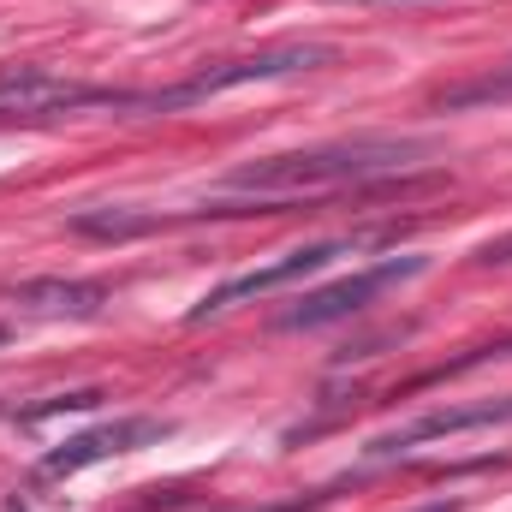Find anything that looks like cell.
<instances>
[{
    "label": "cell",
    "mask_w": 512,
    "mask_h": 512,
    "mask_svg": "<svg viewBox=\"0 0 512 512\" xmlns=\"http://www.w3.org/2000/svg\"><path fill=\"white\" fill-rule=\"evenodd\" d=\"M358 245H370V233H358V239H328V245H298V251H286L280 262H268V268H251V274L215 286V292L191 310V322H209V316H221V310H233V304H245V298H262V292H280V286H292V280H304V274H322L334 256L358 251Z\"/></svg>",
    "instance_id": "cell-4"
},
{
    "label": "cell",
    "mask_w": 512,
    "mask_h": 512,
    "mask_svg": "<svg viewBox=\"0 0 512 512\" xmlns=\"http://www.w3.org/2000/svg\"><path fill=\"white\" fill-rule=\"evenodd\" d=\"M6 340H12V328H6V322H0V346H6Z\"/></svg>",
    "instance_id": "cell-9"
},
{
    "label": "cell",
    "mask_w": 512,
    "mask_h": 512,
    "mask_svg": "<svg viewBox=\"0 0 512 512\" xmlns=\"http://www.w3.org/2000/svg\"><path fill=\"white\" fill-rule=\"evenodd\" d=\"M328 501V495H316V501H286V507H245V512H316Z\"/></svg>",
    "instance_id": "cell-8"
},
{
    "label": "cell",
    "mask_w": 512,
    "mask_h": 512,
    "mask_svg": "<svg viewBox=\"0 0 512 512\" xmlns=\"http://www.w3.org/2000/svg\"><path fill=\"white\" fill-rule=\"evenodd\" d=\"M423 155V143L399 137H352V143H322V149H292V155H262L227 173V191L245 197H304V191H340L364 185L382 173H405Z\"/></svg>",
    "instance_id": "cell-1"
},
{
    "label": "cell",
    "mask_w": 512,
    "mask_h": 512,
    "mask_svg": "<svg viewBox=\"0 0 512 512\" xmlns=\"http://www.w3.org/2000/svg\"><path fill=\"white\" fill-rule=\"evenodd\" d=\"M161 435H167V423H155V417H120V423H102V429L72 435V441H60L54 453H42L36 483L78 477V471H90V465H102V459H120V453H137V447H149V441H161Z\"/></svg>",
    "instance_id": "cell-5"
},
{
    "label": "cell",
    "mask_w": 512,
    "mask_h": 512,
    "mask_svg": "<svg viewBox=\"0 0 512 512\" xmlns=\"http://www.w3.org/2000/svg\"><path fill=\"white\" fill-rule=\"evenodd\" d=\"M417 512H459V507H417Z\"/></svg>",
    "instance_id": "cell-10"
},
{
    "label": "cell",
    "mask_w": 512,
    "mask_h": 512,
    "mask_svg": "<svg viewBox=\"0 0 512 512\" xmlns=\"http://www.w3.org/2000/svg\"><path fill=\"white\" fill-rule=\"evenodd\" d=\"M429 262L423 256H387L376 268H358V274H346L340 286H322V292H304L286 316H280V328H322V322H346V316H358L364 304H376L387 286H399V280H411V274H423Z\"/></svg>",
    "instance_id": "cell-3"
},
{
    "label": "cell",
    "mask_w": 512,
    "mask_h": 512,
    "mask_svg": "<svg viewBox=\"0 0 512 512\" xmlns=\"http://www.w3.org/2000/svg\"><path fill=\"white\" fill-rule=\"evenodd\" d=\"M489 423H512V393L507 399H471V405H435V411H423V417H411V423L376 435V441L364 447V459H399V453H411V447H423V441H447V435L489 429Z\"/></svg>",
    "instance_id": "cell-6"
},
{
    "label": "cell",
    "mask_w": 512,
    "mask_h": 512,
    "mask_svg": "<svg viewBox=\"0 0 512 512\" xmlns=\"http://www.w3.org/2000/svg\"><path fill=\"white\" fill-rule=\"evenodd\" d=\"M12 304L36 316H96L108 304V286L102 280H24L12 286Z\"/></svg>",
    "instance_id": "cell-7"
},
{
    "label": "cell",
    "mask_w": 512,
    "mask_h": 512,
    "mask_svg": "<svg viewBox=\"0 0 512 512\" xmlns=\"http://www.w3.org/2000/svg\"><path fill=\"white\" fill-rule=\"evenodd\" d=\"M334 48L322 42H280V48H262V54H245V60H221V66H203L197 78L149 96V108H191L203 96H221V90H239V84H262V78H286V72H310V66H328Z\"/></svg>",
    "instance_id": "cell-2"
}]
</instances>
